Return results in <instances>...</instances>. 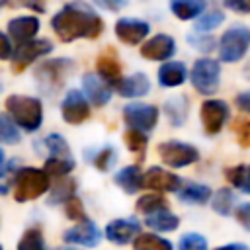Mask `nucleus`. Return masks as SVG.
<instances>
[{
	"label": "nucleus",
	"instance_id": "72a5a7b5",
	"mask_svg": "<svg viewBox=\"0 0 250 250\" xmlns=\"http://www.w3.org/2000/svg\"><path fill=\"white\" fill-rule=\"evenodd\" d=\"M43 232L39 229H27L23 232V236L20 238V244H18V250H45V244H43Z\"/></svg>",
	"mask_w": 250,
	"mask_h": 250
},
{
	"label": "nucleus",
	"instance_id": "6ab92c4d",
	"mask_svg": "<svg viewBox=\"0 0 250 250\" xmlns=\"http://www.w3.org/2000/svg\"><path fill=\"white\" fill-rule=\"evenodd\" d=\"M37 31H39V20L33 16H20V18L10 20V23H8L10 37L20 43L31 41L37 35Z\"/></svg>",
	"mask_w": 250,
	"mask_h": 250
},
{
	"label": "nucleus",
	"instance_id": "cd10ccee",
	"mask_svg": "<svg viewBox=\"0 0 250 250\" xmlns=\"http://www.w3.org/2000/svg\"><path fill=\"white\" fill-rule=\"evenodd\" d=\"M225 176L230 182V186H234L238 191L250 195V164L230 166V168L225 170Z\"/></svg>",
	"mask_w": 250,
	"mask_h": 250
},
{
	"label": "nucleus",
	"instance_id": "de8ad7c7",
	"mask_svg": "<svg viewBox=\"0 0 250 250\" xmlns=\"http://www.w3.org/2000/svg\"><path fill=\"white\" fill-rule=\"evenodd\" d=\"M234 102H236V107H238L240 111H244V113L250 115V92H242V94H238Z\"/></svg>",
	"mask_w": 250,
	"mask_h": 250
},
{
	"label": "nucleus",
	"instance_id": "c03bdc74",
	"mask_svg": "<svg viewBox=\"0 0 250 250\" xmlns=\"http://www.w3.org/2000/svg\"><path fill=\"white\" fill-rule=\"evenodd\" d=\"M223 4L236 14H250V0H223Z\"/></svg>",
	"mask_w": 250,
	"mask_h": 250
},
{
	"label": "nucleus",
	"instance_id": "7ed1b4c3",
	"mask_svg": "<svg viewBox=\"0 0 250 250\" xmlns=\"http://www.w3.org/2000/svg\"><path fill=\"white\" fill-rule=\"evenodd\" d=\"M49 189V176L39 168H20L14 174V199L23 203L37 199Z\"/></svg>",
	"mask_w": 250,
	"mask_h": 250
},
{
	"label": "nucleus",
	"instance_id": "39448f33",
	"mask_svg": "<svg viewBox=\"0 0 250 250\" xmlns=\"http://www.w3.org/2000/svg\"><path fill=\"white\" fill-rule=\"evenodd\" d=\"M189 80H191V86L203 94V96H211L219 90V84H221V66L217 61L213 59H197L191 66V72H189Z\"/></svg>",
	"mask_w": 250,
	"mask_h": 250
},
{
	"label": "nucleus",
	"instance_id": "c756f323",
	"mask_svg": "<svg viewBox=\"0 0 250 250\" xmlns=\"http://www.w3.org/2000/svg\"><path fill=\"white\" fill-rule=\"evenodd\" d=\"M234 203H236V195H234V191L229 189V188H221L217 193L211 195V207H213V211L219 213V215H230Z\"/></svg>",
	"mask_w": 250,
	"mask_h": 250
},
{
	"label": "nucleus",
	"instance_id": "a211bd4d",
	"mask_svg": "<svg viewBox=\"0 0 250 250\" xmlns=\"http://www.w3.org/2000/svg\"><path fill=\"white\" fill-rule=\"evenodd\" d=\"M82 86H84V92H86L88 100H90L94 105H104V104H107L109 98H111V88L107 86V82H104V80H102L98 74H94V72L84 74Z\"/></svg>",
	"mask_w": 250,
	"mask_h": 250
},
{
	"label": "nucleus",
	"instance_id": "f8f14e48",
	"mask_svg": "<svg viewBox=\"0 0 250 250\" xmlns=\"http://www.w3.org/2000/svg\"><path fill=\"white\" fill-rule=\"evenodd\" d=\"M61 113H62V119L66 123L78 125V123H84L90 117V105L78 90H70L64 96L62 104H61Z\"/></svg>",
	"mask_w": 250,
	"mask_h": 250
},
{
	"label": "nucleus",
	"instance_id": "473e14b6",
	"mask_svg": "<svg viewBox=\"0 0 250 250\" xmlns=\"http://www.w3.org/2000/svg\"><path fill=\"white\" fill-rule=\"evenodd\" d=\"M223 20H225L223 10H219V8L207 10V12H203V14L197 18L195 29L201 31V33H203V31H213V29H217V27L223 23Z\"/></svg>",
	"mask_w": 250,
	"mask_h": 250
},
{
	"label": "nucleus",
	"instance_id": "8fccbe9b",
	"mask_svg": "<svg viewBox=\"0 0 250 250\" xmlns=\"http://www.w3.org/2000/svg\"><path fill=\"white\" fill-rule=\"evenodd\" d=\"M215 250H250V248L242 242H230V244H225V246H217Z\"/></svg>",
	"mask_w": 250,
	"mask_h": 250
},
{
	"label": "nucleus",
	"instance_id": "ddd939ff",
	"mask_svg": "<svg viewBox=\"0 0 250 250\" xmlns=\"http://www.w3.org/2000/svg\"><path fill=\"white\" fill-rule=\"evenodd\" d=\"M182 184L184 182L180 176L158 166H152L143 174V188H148L154 191H178Z\"/></svg>",
	"mask_w": 250,
	"mask_h": 250
},
{
	"label": "nucleus",
	"instance_id": "4be33fe9",
	"mask_svg": "<svg viewBox=\"0 0 250 250\" xmlns=\"http://www.w3.org/2000/svg\"><path fill=\"white\" fill-rule=\"evenodd\" d=\"M211 195H213L211 188L205 184H197V182H186L178 189V199L188 205H203L211 199Z\"/></svg>",
	"mask_w": 250,
	"mask_h": 250
},
{
	"label": "nucleus",
	"instance_id": "a19ab883",
	"mask_svg": "<svg viewBox=\"0 0 250 250\" xmlns=\"http://www.w3.org/2000/svg\"><path fill=\"white\" fill-rule=\"evenodd\" d=\"M234 133H236V141L240 146L250 148V121L248 119H238L234 123Z\"/></svg>",
	"mask_w": 250,
	"mask_h": 250
},
{
	"label": "nucleus",
	"instance_id": "bb28decb",
	"mask_svg": "<svg viewBox=\"0 0 250 250\" xmlns=\"http://www.w3.org/2000/svg\"><path fill=\"white\" fill-rule=\"evenodd\" d=\"M133 250H174V246L170 240L154 232H141L133 240Z\"/></svg>",
	"mask_w": 250,
	"mask_h": 250
},
{
	"label": "nucleus",
	"instance_id": "e433bc0d",
	"mask_svg": "<svg viewBox=\"0 0 250 250\" xmlns=\"http://www.w3.org/2000/svg\"><path fill=\"white\" fill-rule=\"evenodd\" d=\"M0 143H6V145H16L20 143V133H18V127L14 121H10L8 117L0 115Z\"/></svg>",
	"mask_w": 250,
	"mask_h": 250
},
{
	"label": "nucleus",
	"instance_id": "6e6552de",
	"mask_svg": "<svg viewBox=\"0 0 250 250\" xmlns=\"http://www.w3.org/2000/svg\"><path fill=\"white\" fill-rule=\"evenodd\" d=\"M72 61H68V59H55V61H47V62H43L37 70H35V78H37V82L41 84V88L47 92V88H53V90H57L62 82H64V78L68 76V72L72 70Z\"/></svg>",
	"mask_w": 250,
	"mask_h": 250
},
{
	"label": "nucleus",
	"instance_id": "f257e3e1",
	"mask_svg": "<svg viewBox=\"0 0 250 250\" xmlns=\"http://www.w3.org/2000/svg\"><path fill=\"white\" fill-rule=\"evenodd\" d=\"M51 25H53V31L66 43H70L78 37L94 39L104 29L102 18L84 2L66 4L61 12H57L53 16Z\"/></svg>",
	"mask_w": 250,
	"mask_h": 250
},
{
	"label": "nucleus",
	"instance_id": "0eeeda50",
	"mask_svg": "<svg viewBox=\"0 0 250 250\" xmlns=\"http://www.w3.org/2000/svg\"><path fill=\"white\" fill-rule=\"evenodd\" d=\"M51 51H53V43L47 39H31V41L20 43L18 49L12 53V70L21 72L25 66H29L41 55H47Z\"/></svg>",
	"mask_w": 250,
	"mask_h": 250
},
{
	"label": "nucleus",
	"instance_id": "79ce46f5",
	"mask_svg": "<svg viewBox=\"0 0 250 250\" xmlns=\"http://www.w3.org/2000/svg\"><path fill=\"white\" fill-rule=\"evenodd\" d=\"M45 145L51 150V156H55V154H68V145H66V141L61 135H55V133L49 135L45 139Z\"/></svg>",
	"mask_w": 250,
	"mask_h": 250
},
{
	"label": "nucleus",
	"instance_id": "393cba45",
	"mask_svg": "<svg viewBox=\"0 0 250 250\" xmlns=\"http://www.w3.org/2000/svg\"><path fill=\"white\" fill-rule=\"evenodd\" d=\"M145 225L154 229L156 232H172L180 227V217L170 213L168 209H164V211H156L152 215H146Z\"/></svg>",
	"mask_w": 250,
	"mask_h": 250
},
{
	"label": "nucleus",
	"instance_id": "ea45409f",
	"mask_svg": "<svg viewBox=\"0 0 250 250\" xmlns=\"http://www.w3.org/2000/svg\"><path fill=\"white\" fill-rule=\"evenodd\" d=\"M64 211H66V217L72 219V221H84L86 215H84V205L78 197H70L66 203H64Z\"/></svg>",
	"mask_w": 250,
	"mask_h": 250
},
{
	"label": "nucleus",
	"instance_id": "f704fd0d",
	"mask_svg": "<svg viewBox=\"0 0 250 250\" xmlns=\"http://www.w3.org/2000/svg\"><path fill=\"white\" fill-rule=\"evenodd\" d=\"M115 160H117V152H115V148H113V146H104L102 150L96 152V156L92 158V164H94L98 170L107 172V170L113 168Z\"/></svg>",
	"mask_w": 250,
	"mask_h": 250
},
{
	"label": "nucleus",
	"instance_id": "2f4dec72",
	"mask_svg": "<svg viewBox=\"0 0 250 250\" xmlns=\"http://www.w3.org/2000/svg\"><path fill=\"white\" fill-rule=\"evenodd\" d=\"M74 191H76V182L72 178H61L59 184L53 188L51 195H49V203L51 205H57V203H66L70 197H74Z\"/></svg>",
	"mask_w": 250,
	"mask_h": 250
},
{
	"label": "nucleus",
	"instance_id": "b1692460",
	"mask_svg": "<svg viewBox=\"0 0 250 250\" xmlns=\"http://www.w3.org/2000/svg\"><path fill=\"white\" fill-rule=\"evenodd\" d=\"M115 184L127 191V193H135L143 188V174H141V168L131 164V166H125L121 168L117 174H115Z\"/></svg>",
	"mask_w": 250,
	"mask_h": 250
},
{
	"label": "nucleus",
	"instance_id": "412c9836",
	"mask_svg": "<svg viewBox=\"0 0 250 250\" xmlns=\"http://www.w3.org/2000/svg\"><path fill=\"white\" fill-rule=\"evenodd\" d=\"M188 78V68L180 61H168L158 68V84L164 88H176Z\"/></svg>",
	"mask_w": 250,
	"mask_h": 250
},
{
	"label": "nucleus",
	"instance_id": "423d86ee",
	"mask_svg": "<svg viewBox=\"0 0 250 250\" xmlns=\"http://www.w3.org/2000/svg\"><path fill=\"white\" fill-rule=\"evenodd\" d=\"M158 154H160L162 162L168 164L170 168H184V166H189V164L199 160V150L193 145L182 143V141L160 143L158 145Z\"/></svg>",
	"mask_w": 250,
	"mask_h": 250
},
{
	"label": "nucleus",
	"instance_id": "3c124183",
	"mask_svg": "<svg viewBox=\"0 0 250 250\" xmlns=\"http://www.w3.org/2000/svg\"><path fill=\"white\" fill-rule=\"evenodd\" d=\"M8 189H10V180L6 178V174H0V195L8 193Z\"/></svg>",
	"mask_w": 250,
	"mask_h": 250
},
{
	"label": "nucleus",
	"instance_id": "a878e982",
	"mask_svg": "<svg viewBox=\"0 0 250 250\" xmlns=\"http://www.w3.org/2000/svg\"><path fill=\"white\" fill-rule=\"evenodd\" d=\"M74 168V160L70 154H55L45 160V174L49 178H64Z\"/></svg>",
	"mask_w": 250,
	"mask_h": 250
},
{
	"label": "nucleus",
	"instance_id": "dca6fc26",
	"mask_svg": "<svg viewBox=\"0 0 250 250\" xmlns=\"http://www.w3.org/2000/svg\"><path fill=\"white\" fill-rule=\"evenodd\" d=\"M137 234H141V227L135 219H115L105 227V236L113 244H127L135 240Z\"/></svg>",
	"mask_w": 250,
	"mask_h": 250
},
{
	"label": "nucleus",
	"instance_id": "f03ea898",
	"mask_svg": "<svg viewBox=\"0 0 250 250\" xmlns=\"http://www.w3.org/2000/svg\"><path fill=\"white\" fill-rule=\"evenodd\" d=\"M6 109L12 115L14 123L23 131H37L43 121V105L37 98L12 94L6 100Z\"/></svg>",
	"mask_w": 250,
	"mask_h": 250
},
{
	"label": "nucleus",
	"instance_id": "9b49d317",
	"mask_svg": "<svg viewBox=\"0 0 250 250\" xmlns=\"http://www.w3.org/2000/svg\"><path fill=\"white\" fill-rule=\"evenodd\" d=\"M62 236H64V242L74 244V246H86V248H94L102 240L100 229L90 219H84V221L76 223V227H70L68 230H64Z\"/></svg>",
	"mask_w": 250,
	"mask_h": 250
},
{
	"label": "nucleus",
	"instance_id": "5701e85b",
	"mask_svg": "<svg viewBox=\"0 0 250 250\" xmlns=\"http://www.w3.org/2000/svg\"><path fill=\"white\" fill-rule=\"evenodd\" d=\"M207 0H170V10L178 20H195L205 12Z\"/></svg>",
	"mask_w": 250,
	"mask_h": 250
},
{
	"label": "nucleus",
	"instance_id": "a18cd8bd",
	"mask_svg": "<svg viewBox=\"0 0 250 250\" xmlns=\"http://www.w3.org/2000/svg\"><path fill=\"white\" fill-rule=\"evenodd\" d=\"M94 4H98V6L104 8V10L117 12V10H121V8L127 4V0H94Z\"/></svg>",
	"mask_w": 250,
	"mask_h": 250
},
{
	"label": "nucleus",
	"instance_id": "7c9ffc66",
	"mask_svg": "<svg viewBox=\"0 0 250 250\" xmlns=\"http://www.w3.org/2000/svg\"><path fill=\"white\" fill-rule=\"evenodd\" d=\"M137 211L139 213H145V215H152L156 211H164L168 209V201L164 199V195L160 193H145L137 199Z\"/></svg>",
	"mask_w": 250,
	"mask_h": 250
},
{
	"label": "nucleus",
	"instance_id": "9d476101",
	"mask_svg": "<svg viewBox=\"0 0 250 250\" xmlns=\"http://www.w3.org/2000/svg\"><path fill=\"white\" fill-rule=\"evenodd\" d=\"M201 125L207 135H217L229 119V105L223 100H205L199 107Z\"/></svg>",
	"mask_w": 250,
	"mask_h": 250
},
{
	"label": "nucleus",
	"instance_id": "1a4fd4ad",
	"mask_svg": "<svg viewBox=\"0 0 250 250\" xmlns=\"http://www.w3.org/2000/svg\"><path fill=\"white\" fill-rule=\"evenodd\" d=\"M123 119H125V123L131 129H137V131L146 133V131L154 129V125L158 123V109H156V105L135 102V104L125 105Z\"/></svg>",
	"mask_w": 250,
	"mask_h": 250
},
{
	"label": "nucleus",
	"instance_id": "f3484780",
	"mask_svg": "<svg viewBox=\"0 0 250 250\" xmlns=\"http://www.w3.org/2000/svg\"><path fill=\"white\" fill-rule=\"evenodd\" d=\"M96 68H98V76L104 80V82H107V84H113V86H117L119 82H121V62H119V59L115 57V53H113V49H109V51H105V53H102L100 55V59H98V62H96Z\"/></svg>",
	"mask_w": 250,
	"mask_h": 250
},
{
	"label": "nucleus",
	"instance_id": "aec40b11",
	"mask_svg": "<svg viewBox=\"0 0 250 250\" xmlns=\"http://www.w3.org/2000/svg\"><path fill=\"white\" fill-rule=\"evenodd\" d=\"M119 96L123 98H143L150 90V80L143 72H135L127 78H121V82L115 86Z\"/></svg>",
	"mask_w": 250,
	"mask_h": 250
},
{
	"label": "nucleus",
	"instance_id": "20e7f679",
	"mask_svg": "<svg viewBox=\"0 0 250 250\" xmlns=\"http://www.w3.org/2000/svg\"><path fill=\"white\" fill-rule=\"evenodd\" d=\"M219 59L223 62H238L250 49V27L230 25L219 39Z\"/></svg>",
	"mask_w": 250,
	"mask_h": 250
},
{
	"label": "nucleus",
	"instance_id": "864d4df0",
	"mask_svg": "<svg viewBox=\"0 0 250 250\" xmlns=\"http://www.w3.org/2000/svg\"><path fill=\"white\" fill-rule=\"evenodd\" d=\"M57 250H78V248H68V246H64V248H57Z\"/></svg>",
	"mask_w": 250,
	"mask_h": 250
},
{
	"label": "nucleus",
	"instance_id": "2eb2a0df",
	"mask_svg": "<svg viewBox=\"0 0 250 250\" xmlns=\"http://www.w3.org/2000/svg\"><path fill=\"white\" fill-rule=\"evenodd\" d=\"M150 31V25L145 20L137 18H119L115 23V35L127 43V45H137L141 43Z\"/></svg>",
	"mask_w": 250,
	"mask_h": 250
},
{
	"label": "nucleus",
	"instance_id": "c85d7f7f",
	"mask_svg": "<svg viewBox=\"0 0 250 250\" xmlns=\"http://www.w3.org/2000/svg\"><path fill=\"white\" fill-rule=\"evenodd\" d=\"M164 111H166V115H168V119H170V123L174 127L184 125V121L188 117V102H186V98L184 96H176V98L166 100Z\"/></svg>",
	"mask_w": 250,
	"mask_h": 250
},
{
	"label": "nucleus",
	"instance_id": "4468645a",
	"mask_svg": "<svg viewBox=\"0 0 250 250\" xmlns=\"http://www.w3.org/2000/svg\"><path fill=\"white\" fill-rule=\"evenodd\" d=\"M174 53H176V41L166 33H158L141 45V55L148 61H168Z\"/></svg>",
	"mask_w": 250,
	"mask_h": 250
},
{
	"label": "nucleus",
	"instance_id": "37998d69",
	"mask_svg": "<svg viewBox=\"0 0 250 250\" xmlns=\"http://www.w3.org/2000/svg\"><path fill=\"white\" fill-rule=\"evenodd\" d=\"M234 217H236V221H238L246 230H250V201L236 205V209H234Z\"/></svg>",
	"mask_w": 250,
	"mask_h": 250
},
{
	"label": "nucleus",
	"instance_id": "c9c22d12",
	"mask_svg": "<svg viewBox=\"0 0 250 250\" xmlns=\"http://www.w3.org/2000/svg\"><path fill=\"white\" fill-rule=\"evenodd\" d=\"M123 141H125V145H127V148H129L131 152H143V150L146 148V143H148L146 133L137 131V129H129V131H125Z\"/></svg>",
	"mask_w": 250,
	"mask_h": 250
},
{
	"label": "nucleus",
	"instance_id": "5fc2aeb1",
	"mask_svg": "<svg viewBox=\"0 0 250 250\" xmlns=\"http://www.w3.org/2000/svg\"><path fill=\"white\" fill-rule=\"evenodd\" d=\"M0 250H2V246H0Z\"/></svg>",
	"mask_w": 250,
	"mask_h": 250
},
{
	"label": "nucleus",
	"instance_id": "09e8293b",
	"mask_svg": "<svg viewBox=\"0 0 250 250\" xmlns=\"http://www.w3.org/2000/svg\"><path fill=\"white\" fill-rule=\"evenodd\" d=\"M14 2H16V4H21V6L29 8V10H35V12H43V10H45L43 4L37 2V0H14Z\"/></svg>",
	"mask_w": 250,
	"mask_h": 250
},
{
	"label": "nucleus",
	"instance_id": "58836bf2",
	"mask_svg": "<svg viewBox=\"0 0 250 250\" xmlns=\"http://www.w3.org/2000/svg\"><path fill=\"white\" fill-rule=\"evenodd\" d=\"M188 43L197 49L199 53H211L215 49V39L211 35H197V33H189L188 35Z\"/></svg>",
	"mask_w": 250,
	"mask_h": 250
},
{
	"label": "nucleus",
	"instance_id": "4c0bfd02",
	"mask_svg": "<svg viewBox=\"0 0 250 250\" xmlns=\"http://www.w3.org/2000/svg\"><path fill=\"white\" fill-rule=\"evenodd\" d=\"M178 250H207V238L199 232H188L180 238Z\"/></svg>",
	"mask_w": 250,
	"mask_h": 250
},
{
	"label": "nucleus",
	"instance_id": "49530a36",
	"mask_svg": "<svg viewBox=\"0 0 250 250\" xmlns=\"http://www.w3.org/2000/svg\"><path fill=\"white\" fill-rule=\"evenodd\" d=\"M12 43H10V39L0 31V59H10L12 57Z\"/></svg>",
	"mask_w": 250,
	"mask_h": 250
},
{
	"label": "nucleus",
	"instance_id": "603ef678",
	"mask_svg": "<svg viewBox=\"0 0 250 250\" xmlns=\"http://www.w3.org/2000/svg\"><path fill=\"white\" fill-rule=\"evenodd\" d=\"M2 162H4V152H2V148H0V166H2Z\"/></svg>",
	"mask_w": 250,
	"mask_h": 250
}]
</instances>
